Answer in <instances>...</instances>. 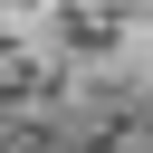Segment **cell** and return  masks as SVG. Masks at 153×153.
Wrapping results in <instances>:
<instances>
[{
  "instance_id": "1",
  "label": "cell",
  "mask_w": 153,
  "mask_h": 153,
  "mask_svg": "<svg viewBox=\"0 0 153 153\" xmlns=\"http://www.w3.org/2000/svg\"><path fill=\"white\" fill-rule=\"evenodd\" d=\"M0 153H153V57H0Z\"/></svg>"
},
{
  "instance_id": "2",
  "label": "cell",
  "mask_w": 153,
  "mask_h": 153,
  "mask_svg": "<svg viewBox=\"0 0 153 153\" xmlns=\"http://www.w3.org/2000/svg\"><path fill=\"white\" fill-rule=\"evenodd\" d=\"M0 57H153V0H0Z\"/></svg>"
}]
</instances>
